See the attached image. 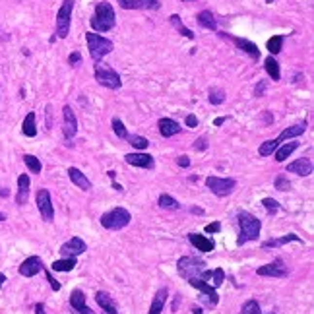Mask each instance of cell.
<instances>
[{
    "instance_id": "obj_1",
    "label": "cell",
    "mask_w": 314,
    "mask_h": 314,
    "mask_svg": "<svg viewBox=\"0 0 314 314\" xmlns=\"http://www.w3.org/2000/svg\"><path fill=\"white\" fill-rule=\"evenodd\" d=\"M117 25V16H115V10L109 2H97L95 6V12H93V18H91V27L93 31H99V33H105V31H111L113 27Z\"/></svg>"
},
{
    "instance_id": "obj_2",
    "label": "cell",
    "mask_w": 314,
    "mask_h": 314,
    "mask_svg": "<svg viewBox=\"0 0 314 314\" xmlns=\"http://www.w3.org/2000/svg\"><path fill=\"white\" fill-rule=\"evenodd\" d=\"M236 219H238V227H240V236H238L236 244H244L248 240H256L258 238L260 229H262V221L256 216H252L248 212H240L236 216Z\"/></svg>"
},
{
    "instance_id": "obj_3",
    "label": "cell",
    "mask_w": 314,
    "mask_h": 314,
    "mask_svg": "<svg viewBox=\"0 0 314 314\" xmlns=\"http://www.w3.org/2000/svg\"><path fill=\"white\" fill-rule=\"evenodd\" d=\"M85 41H87V49H89V55L95 62L103 60V57H107L111 51H113V41L99 35V33H85Z\"/></svg>"
},
{
    "instance_id": "obj_4",
    "label": "cell",
    "mask_w": 314,
    "mask_h": 314,
    "mask_svg": "<svg viewBox=\"0 0 314 314\" xmlns=\"http://www.w3.org/2000/svg\"><path fill=\"white\" fill-rule=\"evenodd\" d=\"M130 219H132V216H130L128 210H124V208H115V210L103 214L99 221H101V225H103L105 229H109V231H118V229H124V227L130 223Z\"/></svg>"
},
{
    "instance_id": "obj_5",
    "label": "cell",
    "mask_w": 314,
    "mask_h": 314,
    "mask_svg": "<svg viewBox=\"0 0 314 314\" xmlns=\"http://www.w3.org/2000/svg\"><path fill=\"white\" fill-rule=\"evenodd\" d=\"M177 270L188 281L192 277H202V274L206 270V262L204 260H198V258H192V256H182L177 262Z\"/></svg>"
},
{
    "instance_id": "obj_6",
    "label": "cell",
    "mask_w": 314,
    "mask_h": 314,
    "mask_svg": "<svg viewBox=\"0 0 314 314\" xmlns=\"http://www.w3.org/2000/svg\"><path fill=\"white\" fill-rule=\"evenodd\" d=\"M188 283L194 287V289H198L202 295H200V303L202 305H206L208 309H214V307H217V303H219V295H217V291H216V287H212L208 281H204L202 277H192V279H188Z\"/></svg>"
},
{
    "instance_id": "obj_7",
    "label": "cell",
    "mask_w": 314,
    "mask_h": 314,
    "mask_svg": "<svg viewBox=\"0 0 314 314\" xmlns=\"http://www.w3.org/2000/svg\"><path fill=\"white\" fill-rule=\"evenodd\" d=\"M72 10H74V0H64L59 14H57V35L60 39H66L70 33V23H72Z\"/></svg>"
},
{
    "instance_id": "obj_8",
    "label": "cell",
    "mask_w": 314,
    "mask_h": 314,
    "mask_svg": "<svg viewBox=\"0 0 314 314\" xmlns=\"http://www.w3.org/2000/svg\"><path fill=\"white\" fill-rule=\"evenodd\" d=\"M95 79H97L103 87H107V89H118V87L122 85L120 76H118L113 68H109V66H105V64H97V66H95Z\"/></svg>"
},
{
    "instance_id": "obj_9",
    "label": "cell",
    "mask_w": 314,
    "mask_h": 314,
    "mask_svg": "<svg viewBox=\"0 0 314 314\" xmlns=\"http://www.w3.org/2000/svg\"><path fill=\"white\" fill-rule=\"evenodd\" d=\"M206 186L219 198L223 196H229L233 190L236 188V180L235 178H219V177H208L206 178Z\"/></svg>"
},
{
    "instance_id": "obj_10",
    "label": "cell",
    "mask_w": 314,
    "mask_h": 314,
    "mask_svg": "<svg viewBox=\"0 0 314 314\" xmlns=\"http://www.w3.org/2000/svg\"><path fill=\"white\" fill-rule=\"evenodd\" d=\"M37 208H39L41 217H43L47 223H51V221L55 219V208H53V200H51L49 190L41 188V190L37 192Z\"/></svg>"
},
{
    "instance_id": "obj_11",
    "label": "cell",
    "mask_w": 314,
    "mask_h": 314,
    "mask_svg": "<svg viewBox=\"0 0 314 314\" xmlns=\"http://www.w3.org/2000/svg\"><path fill=\"white\" fill-rule=\"evenodd\" d=\"M62 132H64L66 140H72L78 132V118H76L70 105H64V109H62Z\"/></svg>"
},
{
    "instance_id": "obj_12",
    "label": "cell",
    "mask_w": 314,
    "mask_h": 314,
    "mask_svg": "<svg viewBox=\"0 0 314 314\" xmlns=\"http://www.w3.org/2000/svg\"><path fill=\"white\" fill-rule=\"evenodd\" d=\"M258 275L262 277H287V266H283V260H275V262H270L262 268H258L256 272Z\"/></svg>"
},
{
    "instance_id": "obj_13",
    "label": "cell",
    "mask_w": 314,
    "mask_h": 314,
    "mask_svg": "<svg viewBox=\"0 0 314 314\" xmlns=\"http://www.w3.org/2000/svg\"><path fill=\"white\" fill-rule=\"evenodd\" d=\"M87 250V244L79 238V236H72L70 240H66L62 246H60V254L64 256V258H68V256H79V254H83Z\"/></svg>"
},
{
    "instance_id": "obj_14",
    "label": "cell",
    "mask_w": 314,
    "mask_h": 314,
    "mask_svg": "<svg viewBox=\"0 0 314 314\" xmlns=\"http://www.w3.org/2000/svg\"><path fill=\"white\" fill-rule=\"evenodd\" d=\"M43 270V262L39 256H29L20 264V275L23 277H33Z\"/></svg>"
},
{
    "instance_id": "obj_15",
    "label": "cell",
    "mask_w": 314,
    "mask_h": 314,
    "mask_svg": "<svg viewBox=\"0 0 314 314\" xmlns=\"http://www.w3.org/2000/svg\"><path fill=\"white\" fill-rule=\"evenodd\" d=\"M120 8L124 10H159V0H117Z\"/></svg>"
},
{
    "instance_id": "obj_16",
    "label": "cell",
    "mask_w": 314,
    "mask_h": 314,
    "mask_svg": "<svg viewBox=\"0 0 314 314\" xmlns=\"http://www.w3.org/2000/svg\"><path fill=\"white\" fill-rule=\"evenodd\" d=\"M70 307L76 314H95L87 305H85V295L81 289H74L70 293Z\"/></svg>"
},
{
    "instance_id": "obj_17",
    "label": "cell",
    "mask_w": 314,
    "mask_h": 314,
    "mask_svg": "<svg viewBox=\"0 0 314 314\" xmlns=\"http://www.w3.org/2000/svg\"><path fill=\"white\" fill-rule=\"evenodd\" d=\"M124 161L132 167H142V169H154L156 167L154 157L148 156V154H128V156H124Z\"/></svg>"
},
{
    "instance_id": "obj_18",
    "label": "cell",
    "mask_w": 314,
    "mask_h": 314,
    "mask_svg": "<svg viewBox=\"0 0 314 314\" xmlns=\"http://www.w3.org/2000/svg\"><path fill=\"white\" fill-rule=\"evenodd\" d=\"M307 120H301V122H297V124H293V126H289V128H285L279 136H277V142L281 144V142H285V140H293V138H299L301 134H305L307 132Z\"/></svg>"
},
{
    "instance_id": "obj_19",
    "label": "cell",
    "mask_w": 314,
    "mask_h": 314,
    "mask_svg": "<svg viewBox=\"0 0 314 314\" xmlns=\"http://www.w3.org/2000/svg\"><path fill=\"white\" fill-rule=\"evenodd\" d=\"M157 126H159V132H161L163 138H171V136H177L180 132V124L177 120H173V118H167V117L159 118Z\"/></svg>"
},
{
    "instance_id": "obj_20",
    "label": "cell",
    "mask_w": 314,
    "mask_h": 314,
    "mask_svg": "<svg viewBox=\"0 0 314 314\" xmlns=\"http://www.w3.org/2000/svg\"><path fill=\"white\" fill-rule=\"evenodd\" d=\"M287 173H295L299 177H309L313 173V163L309 159H305V157L303 159H297V161H293V163L287 165Z\"/></svg>"
},
{
    "instance_id": "obj_21",
    "label": "cell",
    "mask_w": 314,
    "mask_h": 314,
    "mask_svg": "<svg viewBox=\"0 0 314 314\" xmlns=\"http://www.w3.org/2000/svg\"><path fill=\"white\" fill-rule=\"evenodd\" d=\"M233 43H235V47L238 51H242V53H246V55H250L252 59H260V49H258V45H254L252 41H248V39H240V37H229Z\"/></svg>"
},
{
    "instance_id": "obj_22",
    "label": "cell",
    "mask_w": 314,
    "mask_h": 314,
    "mask_svg": "<svg viewBox=\"0 0 314 314\" xmlns=\"http://www.w3.org/2000/svg\"><path fill=\"white\" fill-rule=\"evenodd\" d=\"M29 184H31V180H29L27 175H20V177H18V194H16V202H18L20 206H23V204L27 202Z\"/></svg>"
},
{
    "instance_id": "obj_23",
    "label": "cell",
    "mask_w": 314,
    "mask_h": 314,
    "mask_svg": "<svg viewBox=\"0 0 314 314\" xmlns=\"http://www.w3.org/2000/svg\"><path fill=\"white\" fill-rule=\"evenodd\" d=\"M188 240L196 246V250H202V252H212L214 250V240L208 238L204 235H198V233H188Z\"/></svg>"
},
{
    "instance_id": "obj_24",
    "label": "cell",
    "mask_w": 314,
    "mask_h": 314,
    "mask_svg": "<svg viewBox=\"0 0 314 314\" xmlns=\"http://www.w3.org/2000/svg\"><path fill=\"white\" fill-rule=\"evenodd\" d=\"M95 301H97V305L103 309V314H118L117 313V307H115L113 297H109L107 293L97 291V293H95Z\"/></svg>"
},
{
    "instance_id": "obj_25",
    "label": "cell",
    "mask_w": 314,
    "mask_h": 314,
    "mask_svg": "<svg viewBox=\"0 0 314 314\" xmlns=\"http://www.w3.org/2000/svg\"><path fill=\"white\" fill-rule=\"evenodd\" d=\"M68 177H70V180H72L78 188H81V190H89V188H91V180H89L79 169H76V167H70V169H68Z\"/></svg>"
},
{
    "instance_id": "obj_26",
    "label": "cell",
    "mask_w": 314,
    "mask_h": 314,
    "mask_svg": "<svg viewBox=\"0 0 314 314\" xmlns=\"http://www.w3.org/2000/svg\"><path fill=\"white\" fill-rule=\"evenodd\" d=\"M202 279L204 281H208L212 287H219L221 283H223V279H225V272L221 270V268H217V270H204V274H202Z\"/></svg>"
},
{
    "instance_id": "obj_27",
    "label": "cell",
    "mask_w": 314,
    "mask_h": 314,
    "mask_svg": "<svg viewBox=\"0 0 314 314\" xmlns=\"http://www.w3.org/2000/svg\"><path fill=\"white\" fill-rule=\"evenodd\" d=\"M196 20H198V23H200L204 29H210V31H216V29H217V21H216V18H214V14H212L210 10L198 12Z\"/></svg>"
},
{
    "instance_id": "obj_28",
    "label": "cell",
    "mask_w": 314,
    "mask_h": 314,
    "mask_svg": "<svg viewBox=\"0 0 314 314\" xmlns=\"http://www.w3.org/2000/svg\"><path fill=\"white\" fill-rule=\"evenodd\" d=\"M291 240H295V242H303V238H301L299 235L289 233V235L281 236V238H270V240H266V242L262 244V248H277V246H283L285 242H291Z\"/></svg>"
},
{
    "instance_id": "obj_29",
    "label": "cell",
    "mask_w": 314,
    "mask_h": 314,
    "mask_svg": "<svg viewBox=\"0 0 314 314\" xmlns=\"http://www.w3.org/2000/svg\"><path fill=\"white\" fill-rule=\"evenodd\" d=\"M165 303H167V289H159L152 301V307H150V313L148 314H161L165 309Z\"/></svg>"
},
{
    "instance_id": "obj_30",
    "label": "cell",
    "mask_w": 314,
    "mask_h": 314,
    "mask_svg": "<svg viewBox=\"0 0 314 314\" xmlns=\"http://www.w3.org/2000/svg\"><path fill=\"white\" fill-rule=\"evenodd\" d=\"M297 148H299V142H287V144L279 146V148L274 152V154H275V161H277V163H283V161L291 156Z\"/></svg>"
},
{
    "instance_id": "obj_31",
    "label": "cell",
    "mask_w": 314,
    "mask_h": 314,
    "mask_svg": "<svg viewBox=\"0 0 314 314\" xmlns=\"http://www.w3.org/2000/svg\"><path fill=\"white\" fill-rule=\"evenodd\" d=\"M21 132L27 136V138H33L37 136V124H35V113H27L25 118H23V124H21Z\"/></svg>"
},
{
    "instance_id": "obj_32",
    "label": "cell",
    "mask_w": 314,
    "mask_h": 314,
    "mask_svg": "<svg viewBox=\"0 0 314 314\" xmlns=\"http://www.w3.org/2000/svg\"><path fill=\"white\" fill-rule=\"evenodd\" d=\"M51 268H53V272H72L76 268V258L68 256V258H62V260H55Z\"/></svg>"
},
{
    "instance_id": "obj_33",
    "label": "cell",
    "mask_w": 314,
    "mask_h": 314,
    "mask_svg": "<svg viewBox=\"0 0 314 314\" xmlns=\"http://www.w3.org/2000/svg\"><path fill=\"white\" fill-rule=\"evenodd\" d=\"M264 66H266V72H268L270 78L274 79V81H279L281 72H279V64H277V60H275L274 57H268V59L264 60Z\"/></svg>"
},
{
    "instance_id": "obj_34",
    "label": "cell",
    "mask_w": 314,
    "mask_h": 314,
    "mask_svg": "<svg viewBox=\"0 0 314 314\" xmlns=\"http://www.w3.org/2000/svg\"><path fill=\"white\" fill-rule=\"evenodd\" d=\"M169 20H171L173 27H175L177 31H180V33H182V35H184L186 39H194V33H192V31H190V29H188V27H186V25L182 23V20H180V18H178L177 14H173V16L169 18Z\"/></svg>"
},
{
    "instance_id": "obj_35",
    "label": "cell",
    "mask_w": 314,
    "mask_h": 314,
    "mask_svg": "<svg viewBox=\"0 0 314 314\" xmlns=\"http://www.w3.org/2000/svg\"><path fill=\"white\" fill-rule=\"evenodd\" d=\"M279 146H281V144L277 142V138H275V140H266V142H262V146L258 148V154H260V157H268V156H272Z\"/></svg>"
},
{
    "instance_id": "obj_36",
    "label": "cell",
    "mask_w": 314,
    "mask_h": 314,
    "mask_svg": "<svg viewBox=\"0 0 314 314\" xmlns=\"http://www.w3.org/2000/svg\"><path fill=\"white\" fill-rule=\"evenodd\" d=\"M281 47H283V35H274L272 39H268L266 49L272 53V57H275L277 53H281Z\"/></svg>"
},
{
    "instance_id": "obj_37",
    "label": "cell",
    "mask_w": 314,
    "mask_h": 314,
    "mask_svg": "<svg viewBox=\"0 0 314 314\" xmlns=\"http://www.w3.org/2000/svg\"><path fill=\"white\" fill-rule=\"evenodd\" d=\"M157 204H159V208H163V210H178V208H180V204H178L173 196H169V194H161L159 200H157Z\"/></svg>"
},
{
    "instance_id": "obj_38",
    "label": "cell",
    "mask_w": 314,
    "mask_h": 314,
    "mask_svg": "<svg viewBox=\"0 0 314 314\" xmlns=\"http://www.w3.org/2000/svg\"><path fill=\"white\" fill-rule=\"evenodd\" d=\"M225 101V91L221 87H212L210 89V103L212 105H221Z\"/></svg>"
},
{
    "instance_id": "obj_39",
    "label": "cell",
    "mask_w": 314,
    "mask_h": 314,
    "mask_svg": "<svg viewBox=\"0 0 314 314\" xmlns=\"http://www.w3.org/2000/svg\"><path fill=\"white\" fill-rule=\"evenodd\" d=\"M126 140H128V144H132L136 150H146V148L150 146V140H148V138H144V136H138V134L128 136Z\"/></svg>"
},
{
    "instance_id": "obj_40",
    "label": "cell",
    "mask_w": 314,
    "mask_h": 314,
    "mask_svg": "<svg viewBox=\"0 0 314 314\" xmlns=\"http://www.w3.org/2000/svg\"><path fill=\"white\" fill-rule=\"evenodd\" d=\"M240 314H262L258 301H254V299L246 301V303L242 305V309H240Z\"/></svg>"
},
{
    "instance_id": "obj_41",
    "label": "cell",
    "mask_w": 314,
    "mask_h": 314,
    "mask_svg": "<svg viewBox=\"0 0 314 314\" xmlns=\"http://www.w3.org/2000/svg\"><path fill=\"white\" fill-rule=\"evenodd\" d=\"M23 161L31 173H41V161L35 156H23Z\"/></svg>"
},
{
    "instance_id": "obj_42",
    "label": "cell",
    "mask_w": 314,
    "mask_h": 314,
    "mask_svg": "<svg viewBox=\"0 0 314 314\" xmlns=\"http://www.w3.org/2000/svg\"><path fill=\"white\" fill-rule=\"evenodd\" d=\"M113 130H115V134L118 136V138H122V140H126L128 138V132H126V128H124V124H122V120L120 118H113Z\"/></svg>"
},
{
    "instance_id": "obj_43",
    "label": "cell",
    "mask_w": 314,
    "mask_h": 314,
    "mask_svg": "<svg viewBox=\"0 0 314 314\" xmlns=\"http://www.w3.org/2000/svg\"><path fill=\"white\" fill-rule=\"evenodd\" d=\"M262 206L266 208L268 214H275V212L279 210V202L274 200V198H264V200H262Z\"/></svg>"
},
{
    "instance_id": "obj_44",
    "label": "cell",
    "mask_w": 314,
    "mask_h": 314,
    "mask_svg": "<svg viewBox=\"0 0 314 314\" xmlns=\"http://www.w3.org/2000/svg\"><path fill=\"white\" fill-rule=\"evenodd\" d=\"M275 188H277V190H281V192H287V190L291 188V182L287 180V177H285V175H279V177L275 178Z\"/></svg>"
},
{
    "instance_id": "obj_45",
    "label": "cell",
    "mask_w": 314,
    "mask_h": 314,
    "mask_svg": "<svg viewBox=\"0 0 314 314\" xmlns=\"http://www.w3.org/2000/svg\"><path fill=\"white\" fill-rule=\"evenodd\" d=\"M266 87H268V83H266L264 79H262V81H258V85H256V89H254V95H256V97H264Z\"/></svg>"
},
{
    "instance_id": "obj_46",
    "label": "cell",
    "mask_w": 314,
    "mask_h": 314,
    "mask_svg": "<svg viewBox=\"0 0 314 314\" xmlns=\"http://www.w3.org/2000/svg\"><path fill=\"white\" fill-rule=\"evenodd\" d=\"M194 150H198V152L208 150V140H206V138H198V140L194 142Z\"/></svg>"
},
{
    "instance_id": "obj_47",
    "label": "cell",
    "mask_w": 314,
    "mask_h": 314,
    "mask_svg": "<svg viewBox=\"0 0 314 314\" xmlns=\"http://www.w3.org/2000/svg\"><path fill=\"white\" fill-rule=\"evenodd\" d=\"M219 231H221V223H219V221L206 225V233H219Z\"/></svg>"
},
{
    "instance_id": "obj_48",
    "label": "cell",
    "mask_w": 314,
    "mask_h": 314,
    "mask_svg": "<svg viewBox=\"0 0 314 314\" xmlns=\"http://www.w3.org/2000/svg\"><path fill=\"white\" fill-rule=\"evenodd\" d=\"M184 122H186V126H190V128H196V126H198V118H196V115H188V117L184 118Z\"/></svg>"
},
{
    "instance_id": "obj_49",
    "label": "cell",
    "mask_w": 314,
    "mask_h": 314,
    "mask_svg": "<svg viewBox=\"0 0 314 314\" xmlns=\"http://www.w3.org/2000/svg\"><path fill=\"white\" fill-rule=\"evenodd\" d=\"M47 281L51 283V287H53V291H59V289H60V283H59V281H57V279H55V277L51 275V272H47Z\"/></svg>"
},
{
    "instance_id": "obj_50",
    "label": "cell",
    "mask_w": 314,
    "mask_h": 314,
    "mask_svg": "<svg viewBox=\"0 0 314 314\" xmlns=\"http://www.w3.org/2000/svg\"><path fill=\"white\" fill-rule=\"evenodd\" d=\"M79 60H81V55H79L78 51H74V53H72V55L68 57V62H70L72 66H76V64H78V62H79Z\"/></svg>"
},
{
    "instance_id": "obj_51",
    "label": "cell",
    "mask_w": 314,
    "mask_h": 314,
    "mask_svg": "<svg viewBox=\"0 0 314 314\" xmlns=\"http://www.w3.org/2000/svg\"><path fill=\"white\" fill-rule=\"evenodd\" d=\"M177 163H178V165H180L182 169H186V167H190V159H188V157H186V156H180V157H178V159H177Z\"/></svg>"
},
{
    "instance_id": "obj_52",
    "label": "cell",
    "mask_w": 314,
    "mask_h": 314,
    "mask_svg": "<svg viewBox=\"0 0 314 314\" xmlns=\"http://www.w3.org/2000/svg\"><path fill=\"white\" fill-rule=\"evenodd\" d=\"M35 314H47V313H45V305H43V303L35 305Z\"/></svg>"
},
{
    "instance_id": "obj_53",
    "label": "cell",
    "mask_w": 314,
    "mask_h": 314,
    "mask_svg": "<svg viewBox=\"0 0 314 314\" xmlns=\"http://www.w3.org/2000/svg\"><path fill=\"white\" fill-rule=\"evenodd\" d=\"M47 124H49L47 128H51V105L47 107Z\"/></svg>"
},
{
    "instance_id": "obj_54",
    "label": "cell",
    "mask_w": 314,
    "mask_h": 314,
    "mask_svg": "<svg viewBox=\"0 0 314 314\" xmlns=\"http://www.w3.org/2000/svg\"><path fill=\"white\" fill-rule=\"evenodd\" d=\"M225 120H227L225 117H219V118H216V126H221V124H223Z\"/></svg>"
},
{
    "instance_id": "obj_55",
    "label": "cell",
    "mask_w": 314,
    "mask_h": 314,
    "mask_svg": "<svg viewBox=\"0 0 314 314\" xmlns=\"http://www.w3.org/2000/svg\"><path fill=\"white\" fill-rule=\"evenodd\" d=\"M192 314H202V309L200 307H192Z\"/></svg>"
},
{
    "instance_id": "obj_56",
    "label": "cell",
    "mask_w": 314,
    "mask_h": 314,
    "mask_svg": "<svg viewBox=\"0 0 314 314\" xmlns=\"http://www.w3.org/2000/svg\"><path fill=\"white\" fill-rule=\"evenodd\" d=\"M4 281H6V275H4V274H2V272H0V287H2V285H4Z\"/></svg>"
},
{
    "instance_id": "obj_57",
    "label": "cell",
    "mask_w": 314,
    "mask_h": 314,
    "mask_svg": "<svg viewBox=\"0 0 314 314\" xmlns=\"http://www.w3.org/2000/svg\"><path fill=\"white\" fill-rule=\"evenodd\" d=\"M113 188H115V190H118V192H120V190H122V186H120V184H118V182H115V184H113Z\"/></svg>"
},
{
    "instance_id": "obj_58",
    "label": "cell",
    "mask_w": 314,
    "mask_h": 314,
    "mask_svg": "<svg viewBox=\"0 0 314 314\" xmlns=\"http://www.w3.org/2000/svg\"><path fill=\"white\" fill-rule=\"evenodd\" d=\"M4 219H6V216H4L2 212H0V221H4Z\"/></svg>"
}]
</instances>
